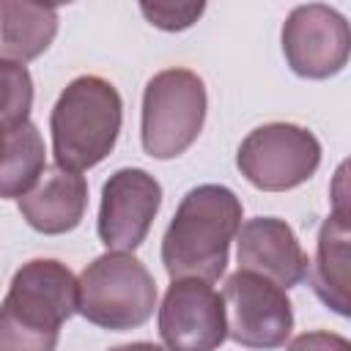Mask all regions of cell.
<instances>
[{
    "label": "cell",
    "instance_id": "cell-1",
    "mask_svg": "<svg viewBox=\"0 0 351 351\" xmlns=\"http://www.w3.org/2000/svg\"><path fill=\"white\" fill-rule=\"evenodd\" d=\"M241 200L222 184L189 189L162 239V263L170 280L214 282L225 274L230 241L241 228Z\"/></svg>",
    "mask_w": 351,
    "mask_h": 351
},
{
    "label": "cell",
    "instance_id": "cell-2",
    "mask_svg": "<svg viewBox=\"0 0 351 351\" xmlns=\"http://www.w3.org/2000/svg\"><path fill=\"white\" fill-rule=\"evenodd\" d=\"M77 313V277L55 258L22 263L0 302V351H55Z\"/></svg>",
    "mask_w": 351,
    "mask_h": 351
},
{
    "label": "cell",
    "instance_id": "cell-3",
    "mask_svg": "<svg viewBox=\"0 0 351 351\" xmlns=\"http://www.w3.org/2000/svg\"><path fill=\"white\" fill-rule=\"evenodd\" d=\"M123 121V101L118 88L96 74L71 80L49 115L55 165L82 173L99 165L118 140Z\"/></svg>",
    "mask_w": 351,
    "mask_h": 351
},
{
    "label": "cell",
    "instance_id": "cell-4",
    "mask_svg": "<svg viewBox=\"0 0 351 351\" xmlns=\"http://www.w3.org/2000/svg\"><path fill=\"white\" fill-rule=\"evenodd\" d=\"M156 307V282L132 252L107 250L77 277V313L101 329L143 326Z\"/></svg>",
    "mask_w": 351,
    "mask_h": 351
},
{
    "label": "cell",
    "instance_id": "cell-5",
    "mask_svg": "<svg viewBox=\"0 0 351 351\" xmlns=\"http://www.w3.org/2000/svg\"><path fill=\"white\" fill-rule=\"evenodd\" d=\"M206 85L192 69H165L145 82L140 140L148 156L176 159L206 123Z\"/></svg>",
    "mask_w": 351,
    "mask_h": 351
},
{
    "label": "cell",
    "instance_id": "cell-6",
    "mask_svg": "<svg viewBox=\"0 0 351 351\" xmlns=\"http://www.w3.org/2000/svg\"><path fill=\"white\" fill-rule=\"evenodd\" d=\"M321 165V143L318 137L296 123H263L252 129L239 151L236 167L239 173L263 192H285L302 186L313 178Z\"/></svg>",
    "mask_w": 351,
    "mask_h": 351
},
{
    "label": "cell",
    "instance_id": "cell-7",
    "mask_svg": "<svg viewBox=\"0 0 351 351\" xmlns=\"http://www.w3.org/2000/svg\"><path fill=\"white\" fill-rule=\"evenodd\" d=\"M222 307H225V329L228 337L244 348H280L293 332V310L285 288L274 285L271 280L236 271L225 280L222 288Z\"/></svg>",
    "mask_w": 351,
    "mask_h": 351
},
{
    "label": "cell",
    "instance_id": "cell-8",
    "mask_svg": "<svg viewBox=\"0 0 351 351\" xmlns=\"http://www.w3.org/2000/svg\"><path fill=\"white\" fill-rule=\"evenodd\" d=\"M282 55L296 77L329 80L340 74L351 52L346 16L324 3L296 5L282 22Z\"/></svg>",
    "mask_w": 351,
    "mask_h": 351
},
{
    "label": "cell",
    "instance_id": "cell-9",
    "mask_svg": "<svg viewBox=\"0 0 351 351\" xmlns=\"http://www.w3.org/2000/svg\"><path fill=\"white\" fill-rule=\"evenodd\" d=\"M162 206L159 181L143 167H121L101 186L99 206V239L112 252L137 250Z\"/></svg>",
    "mask_w": 351,
    "mask_h": 351
},
{
    "label": "cell",
    "instance_id": "cell-10",
    "mask_svg": "<svg viewBox=\"0 0 351 351\" xmlns=\"http://www.w3.org/2000/svg\"><path fill=\"white\" fill-rule=\"evenodd\" d=\"M159 335L167 351H217L225 337L222 296L200 280H173L159 307Z\"/></svg>",
    "mask_w": 351,
    "mask_h": 351
},
{
    "label": "cell",
    "instance_id": "cell-11",
    "mask_svg": "<svg viewBox=\"0 0 351 351\" xmlns=\"http://www.w3.org/2000/svg\"><path fill=\"white\" fill-rule=\"evenodd\" d=\"M239 269L261 274L280 288L299 285L307 277V255L293 228L280 217L247 219L239 233Z\"/></svg>",
    "mask_w": 351,
    "mask_h": 351
},
{
    "label": "cell",
    "instance_id": "cell-12",
    "mask_svg": "<svg viewBox=\"0 0 351 351\" xmlns=\"http://www.w3.org/2000/svg\"><path fill=\"white\" fill-rule=\"evenodd\" d=\"M22 219L44 233V236H60L74 230L88 208V181L80 173L63 170L58 165L44 167L41 178L33 184L30 192H25L19 200Z\"/></svg>",
    "mask_w": 351,
    "mask_h": 351
},
{
    "label": "cell",
    "instance_id": "cell-13",
    "mask_svg": "<svg viewBox=\"0 0 351 351\" xmlns=\"http://www.w3.org/2000/svg\"><path fill=\"white\" fill-rule=\"evenodd\" d=\"M348 241H351L348 206H346V192L340 189L335 195L332 214L324 219L318 230L315 261L313 266H307L315 296L337 315H348Z\"/></svg>",
    "mask_w": 351,
    "mask_h": 351
},
{
    "label": "cell",
    "instance_id": "cell-14",
    "mask_svg": "<svg viewBox=\"0 0 351 351\" xmlns=\"http://www.w3.org/2000/svg\"><path fill=\"white\" fill-rule=\"evenodd\" d=\"M58 36V8L25 0H0V60L27 63Z\"/></svg>",
    "mask_w": 351,
    "mask_h": 351
},
{
    "label": "cell",
    "instance_id": "cell-15",
    "mask_svg": "<svg viewBox=\"0 0 351 351\" xmlns=\"http://www.w3.org/2000/svg\"><path fill=\"white\" fill-rule=\"evenodd\" d=\"M47 167V151L36 123L25 121L8 132L5 154L0 159V197H22L33 189Z\"/></svg>",
    "mask_w": 351,
    "mask_h": 351
},
{
    "label": "cell",
    "instance_id": "cell-16",
    "mask_svg": "<svg viewBox=\"0 0 351 351\" xmlns=\"http://www.w3.org/2000/svg\"><path fill=\"white\" fill-rule=\"evenodd\" d=\"M33 77L25 63L0 60V121L11 129L30 121Z\"/></svg>",
    "mask_w": 351,
    "mask_h": 351
},
{
    "label": "cell",
    "instance_id": "cell-17",
    "mask_svg": "<svg viewBox=\"0 0 351 351\" xmlns=\"http://www.w3.org/2000/svg\"><path fill=\"white\" fill-rule=\"evenodd\" d=\"M140 11L154 27L176 33V30L192 27L203 16L206 5L203 3H178V5L176 3H140Z\"/></svg>",
    "mask_w": 351,
    "mask_h": 351
},
{
    "label": "cell",
    "instance_id": "cell-18",
    "mask_svg": "<svg viewBox=\"0 0 351 351\" xmlns=\"http://www.w3.org/2000/svg\"><path fill=\"white\" fill-rule=\"evenodd\" d=\"M288 351H351V343L337 332L315 329V332H304L293 337Z\"/></svg>",
    "mask_w": 351,
    "mask_h": 351
},
{
    "label": "cell",
    "instance_id": "cell-19",
    "mask_svg": "<svg viewBox=\"0 0 351 351\" xmlns=\"http://www.w3.org/2000/svg\"><path fill=\"white\" fill-rule=\"evenodd\" d=\"M110 351H167L156 343H148V340H137V343H123V346H112Z\"/></svg>",
    "mask_w": 351,
    "mask_h": 351
},
{
    "label": "cell",
    "instance_id": "cell-20",
    "mask_svg": "<svg viewBox=\"0 0 351 351\" xmlns=\"http://www.w3.org/2000/svg\"><path fill=\"white\" fill-rule=\"evenodd\" d=\"M14 129V126H11ZM3 121H0V159H3V154H5V143H8V132H11Z\"/></svg>",
    "mask_w": 351,
    "mask_h": 351
}]
</instances>
